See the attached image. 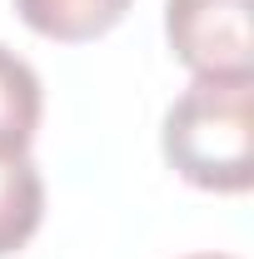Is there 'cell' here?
<instances>
[{"label": "cell", "mask_w": 254, "mask_h": 259, "mask_svg": "<svg viewBox=\"0 0 254 259\" xmlns=\"http://www.w3.org/2000/svg\"><path fill=\"white\" fill-rule=\"evenodd\" d=\"M185 259H234V254H185Z\"/></svg>", "instance_id": "6"}, {"label": "cell", "mask_w": 254, "mask_h": 259, "mask_svg": "<svg viewBox=\"0 0 254 259\" xmlns=\"http://www.w3.org/2000/svg\"><path fill=\"white\" fill-rule=\"evenodd\" d=\"M164 40L190 75H254L249 0H164Z\"/></svg>", "instance_id": "2"}, {"label": "cell", "mask_w": 254, "mask_h": 259, "mask_svg": "<svg viewBox=\"0 0 254 259\" xmlns=\"http://www.w3.org/2000/svg\"><path fill=\"white\" fill-rule=\"evenodd\" d=\"M135 0H15L20 20L35 35L55 40V45H85L100 40L105 30H115L125 20V10Z\"/></svg>", "instance_id": "4"}, {"label": "cell", "mask_w": 254, "mask_h": 259, "mask_svg": "<svg viewBox=\"0 0 254 259\" xmlns=\"http://www.w3.org/2000/svg\"><path fill=\"white\" fill-rule=\"evenodd\" d=\"M40 110H45L40 75L10 45H0V150H30Z\"/></svg>", "instance_id": "5"}, {"label": "cell", "mask_w": 254, "mask_h": 259, "mask_svg": "<svg viewBox=\"0 0 254 259\" xmlns=\"http://www.w3.org/2000/svg\"><path fill=\"white\" fill-rule=\"evenodd\" d=\"M159 150L194 190L244 194L254 185V75H194L164 110Z\"/></svg>", "instance_id": "1"}, {"label": "cell", "mask_w": 254, "mask_h": 259, "mask_svg": "<svg viewBox=\"0 0 254 259\" xmlns=\"http://www.w3.org/2000/svg\"><path fill=\"white\" fill-rule=\"evenodd\" d=\"M45 220V180L30 150H0V259L20 254Z\"/></svg>", "instance_id": "3"}]
</instances>
